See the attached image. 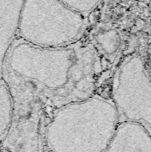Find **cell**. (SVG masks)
<instances>
[{"instance_id":"cell-1","label":"cell","mask_w":151,"mask_h":152,"mask_svg":"<svg viewBox=\"0 0 151 152\" xmlns=\"http://www.w3.org/2000/svg\"><path fill=\"white\" fill-rule=\"evenodd\" d=\"M118 123L113 100L92 96L56 108L45 130L46 145L53 151H106Z\"/></svg>"},{"instance_id":"cell-2","label":"cell","mask_w":151,"mask_h":152,"mask_svg":"<svg viewBox=\"0 0 151 152\" xmlns=\"http://www.w3.org/2000/svg\"><path fill=\"white\" fill-rule=\"evenodd\" d=\"M76 47V42L63 47H42L20 39L14 41L5 62L13 74L36 83L47 105L56 108L73 73Z\"/></svg>"},{"instance_id":"cell-3","label":"cell","mask_w":151,"mask_h":152,"mask_svg":"<svg viewBox=\"0 0 151 152\" xmlns=\"http://www.w3.org/2000/svg\"><path fill=\"white\" fill-rule=\"evenodd\" d=\"M84 16L60 0H24L17 34L38 46H67L81 35Z\"/></svg>"},{"instance_id":"cell-4","label":"cell","mask_w":151,"mask_h":152,"mask_svg":"<svg viewBox=\"0 0 151 152\" xmlns=\"http://www.w3.org/2000/svg\"><path fill=\"white\" fill-rule=\"evenodd\" d=\"M17 81L18 91L17 102L19 103L17 135L16 138L17 150L37 151L39 142V125L43 105H47V99L40 87L34 81L22 78L10 71Z\"/></svg>"},{"instance_id":"cell-5","label":"cell","mask_w":151,"mask_h":152,"mask_svg":"<svg viewBox=\"0 0 151 152\" xmlns=\"http://www.w3.org/2000/svg\"><path fill=\"white\" fill-rule=\"evenodd\" d=\"M151 151V141L144 128L134 121L118 122L106 151Z\"/></svg>"},{"instance_id":"cell-6","label":"cell","mask_w":151,"mask_h":152,"mask_svg":"<svg viewBox=\"0 0 151 152\" xmlns=\"http://www.w3.org/2000/svg\"><path fill=\"white\" fill-rule=\"evenodd\" d=\"M14 116V102L11 88L5 82H0V139L8 136Z\"/></svg>"},{"instance_id":"cell-7","label":"cell","mask_w":151,"mask_h":152,"mask_svg":"<svg viewBox=\"0 0 151 152\" xmlns=\"http://www.w3.org/2000/svg\"><path fill=\"white\" fill-rule=\"evenodd\" d=\"M96 40L102 50L109 55H112L116 52L121 43V39L118 34L113 30L107 31L99 34Z\"/></svg>"}]
</instances>
